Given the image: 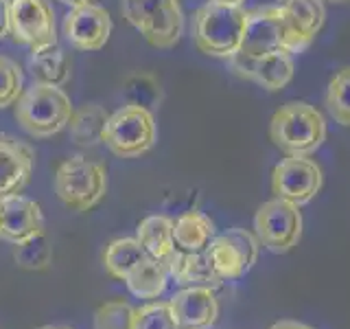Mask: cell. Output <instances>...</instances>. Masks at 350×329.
Here are the masks:
<instances>
[{
    "instance_id": "cell-16",
    "label": "cell",
    "mask_w": 350,
    "mask_h": 329,
    "mask_svg": "<svg viewBox=\"0 0 350 329\" xmlns=\"http://www.w3.org/2000/svg\"><path fill=\"white\" fill-rule=\"evenodd\" d=\"M169 303L180 329H211L219 316L215 290L206 285L182 288Z\"/></svg>"
},
{
    "instance_id": "cell-29",
    "label": "cell",
    "mask_w": 350,
    "mask_h": 329,
    "mask_svg": "<svg viewBox=\"0 0 350 329\" xmlns=\"http://www.w3.org/2000/svg\"><path fill=\"white\" fill-rule=\"evenodd\" d=\"M136 307L125 301L105 303L94 314V329H134Z\"/></svg>"
},
{
    "instance_id": "cell-1",
    "label": "cell",
    "mask_w": 350,
    "mask_h": 329,
    "mask_svg": "<svg viewBox=\"0 0 350 329\" xmlns=\"http://www.w3.org/2000/svg\"><path fill=\"white\" fill-rule=\"evenodd\" d=\"M75 106L62 86L33 82L14 103V117L33 138H49L68 127Z\"/></svg>"
},
{
    "instance_id": "cell-23",
    "label": "cell",
    "mask_w": 350,
    "mask_h": 329,
    "mask_svg": "<svg viewBox=\"0 0 350 329\" xmlns=\"http://www.w3.org/2000/svg\"><path fill=\"white\" fill-rule=\"evenodd\" d=\"M129 292L138 299H158L167 290L169 283V268L164 261H156L147 257L142 263L131 270V274L125 279Z\"/></svg>"
},
{
    "instance_id": "cell-26",
    "label": "cell",
    "mask_w": 350,
    "mask_h": 329,
    "mask_svg": "<svg viewBox=\"0 0 350 329\" xmlns=\"http://www.w3.org/2000/svg\"><path fill=\"white\" fill-rule=\"evenodd\" d=\"M326 110L339 125L350 127V66L339 71L328 84Z\"/></svg>"
},
{
    "instance_id": "cell-35",
    "label": "cell",
    "mask_w": 350,
    "mask_h": 329,
    "mask_svg": "<svg viewBox=\"0 0 350 329\" xmlns=\"http://www.w3.org/2000/svg\"><path fill=\"white\" fill-rule=\"evenodd\" d=\"M40 329H72V327H53V325H46V327H40Z\"/></svg>"
},
{
    "instance_id": "cell-3",
    "label": "cell",
    "mask_w": 350,
    "mask_h": 329,
    "mask_svg": "<svg viewBox=\"0 0 350 329\" xmlns=\"http://www.w3.org/2000/svg\"><path fill=\"white\" fill-rule=\"evenodd\" d=\"M247 11L243 7H221L208 3L197 9L193 36L204 55L232 60L239 55L245 36Z\"/></svg>"
},
{
    "instance_id": "cell-9",
    "label": "cell",
    "mask_w": 350,
    "mask_h": 329,
    "mask_svg": "<svg viewBox=\"0 0 350 329\" xmlns=\"http://www.w3.org/2000/svg\"><path fill=\"white\" fill-rule=\"evenodd\" d=\"M258 239L245 228H232L208 244L206 255L211 259L217 274L226 279H241L247 274L258 259Z\"/></svg>"
},
{
    "instance_id": "cell-33",
    "label": "cell",
    "mask_w": 350,
    "mask_h": 329,
    "mask_svg": "<svg viewBox=\"0 0 350 329\" xmlns=\"http://www.w3.org/2000/svg\"><path fill=\"white\" fill-rule=\"evenodd\" d=\"M215 5H221V7H243L245 0H211Z\"/></svg>"
},
{
    "instance_id": "cell-36",
    "label": "cell",
    "mask_w": 350,
    "mask_h": 329,
    "mask_svg": "<svg viewBox=\"0 0 350 329\" xmlns=\"http://www.w3.org/2000/svg\"><path fill=\"white\" fill-rule=\"evenodd\" d=\"M328 3H348V0H328Z\"/></svg>"
},
{
    "instance_id": "cell-25",
    "label": "cell",
    "mask_w": 350,
    "mask_h": 329,
    "mask_svg": "<svg viewBox=\"0 0 350 329\" xmlns=\"http://www.w3.org/2000/svg\"><path fill=\"white\" fill-rule=\"evenodd\" d=\"M120 95H123L127 106H138V108H145L153 112V110L162 103L164 90H162L160 80L153 73L134 71L123 80Z\"/></svg>"
},
{
    "instance_id": "cell-34",
    "label": "cell",
    "mask_w": 350,
    "mask_h": 329,
    "mask_svg": "<svg viewBox=\"0 0 350 329\" xmlns=\"http://www.w3.org/2000/svg\"><path fill=\"white\" fill-rule=\"evenodd\" d=\"M57 3H62L66 7H79V5H85V3H92V0H57Z\"/></svg>"
},
{
    "instance_id": "cell-5",
    "label": "cell",
    "mask_w": 350,
    "mask_h": 329,
    "mask_svg": "<svg viewBox=\"0 0 350 329\" xmlns=\"http://www.w3.org/2000/svg\"><path fill=\"white\" fill-rule=\"evenodd\" d=\"M123 16L151 47L173 49L184 33L180 0H123Z\"/></svg>"
},
{
    "instance_id": "cell-24",
    "label": "cell",
    "mask_w": 350,
    "mask_h": 329,
    "mask_svg": "<svg viewBox=\"0 0 350 329\" xmlns=\"http://www.w3.org/2000/svg\"><path fill=\"white\" fill-rule=\"evenodd\" d=\"M147 257L149 255L145 252V248L140 246V241L136 237H120V239H114L112 244L105 248L103 266L114 279L125 281L131 274V270Z\"/></svg>"
},
{
    "instance_id": "cell-13",
    "label": "cell",
    "mask_w": 350,
    "mask_h": 329,
    "mask_svg": "<svg viewBox=\"0 0 350 329\" xmlns=\"http://www.w3.org/2000/svg\"><path fill=\"white\" fill-rule=\"evenodd\" d=\"M42 206L31 197L14 193L0 197V239L9 244H22L44 233Z\"/></svg>"
},
{
    "instance_id": "cell-18",
    "label": "cell",
    "mask_w": 350,
    "mask_h": 329,
    "mask_svg": "<svg viewBox=\"0 0 350 329\" xmlns=\"http://www.w3.org/2000/svg\"><path fill=\"white\" fill-rule=\"evenodd\" d=\"M169 279H173L182 288H191V285H206V288H219L221 277L213 268L211 259H208L206 250L202 252H186L175 250L171 259L167 261Z\"/></svg>"
},
{
    "instance_id": "cell-14",
    "label": "cell",
    "mask_w": 350,
    "mask_h": 329,
    "mask_svg": "<svg viewBox=\"0 0 350 329\" xmlns=\"http://www.w3.org/2000/svg\"><path fill=\"white\" fill-rule=\"evenodd\" d=\"M276 5L280 7L284 22H287V51L293 55L309 49L324 27V0H276Z\"/></svg>"
},
{
    "instance_id": "cell-8",
    "label": "cell",
    "mask_w": 350,
    "mask_h": 329,
    "mask_svg": "<svg viewBox=\"0 0 350 329\" xmlns=\"http://www.w3.org/2000/svg\"><path fill=\"white\" fill-rule=\"evenodd\" d=\"M9 36L31 51L57 42L55 11L49 0H9Z\"/></svg>"
},
{
    "instance_id": "cell-11",
    "label": "cell",
    "mask_w": 350,
    "mask_h": 329,
    "mask_svg": "<svg viewBox=\"0 0 350 329\" xmlns=\"http://www.w3.org/2000/svg\"><path fill=\"white\" fill-rule=\"evenodd\" d=\"M287 22L278 5H265L247 11L245 36L241 44V55L245 58H260V55L287 51Z\"/></svg>"
},
{
    "instance_id": "cell-30",
    "label": "cell",
    "mask_w": 350,
    "mask_h": 329,
    "mask_svg": "<svg viewBox=\"0 0 350 329\" xmlns=\"http://www.w3.org/2000/svg\"><path fill=\"white\" fill-rule=\"evenodd\" d=\"M14 257L18 261V266L22 268H29V270H40V268H46L49 261H51V246L46 237L38 235V237H31L22 244H16L14 248Z\"/></svg>"
},
{
    "instance_id": "cell-17",
    "label": "cell",
    "mask_w": 350,
    "mask_h": 329,
    "mask_svg": "<svg viewBox=\"0 0 350 329\" xmlns=\"http://www.w3.org/2000/svg\"><path fill=\"white\" fill-rule=\"evenodd\" d=\"M36 154L16 136L0 134V197L20 193L31 180Z\"/></svg>"
},
{
    "instance_id": "cell-7",
    "label": "cell",
    "mask_w": 350,
    "mask_h": 329,
    "mask_svg": "<svg viewBox=\"0 0 350 329\" xmlns=\"http://www.w3.org/2000/svg\"><path fill=\"white\" fill-rule=\"evenodd\" d=\"M254 230L260 246L282 255L298 246L302 237V213L300 206L282 197H273L258 206L254 215Z\"/></svg>"
},
{
    "instance_id": "cell-4",
    "label": "cell",
    "mask_w": 350,
    "mask_h": 329,
    "mask_svg": "<svg viewBox=\"0 0 350 329\" xmlns=\"http://www.w3.org/2000/svg\"><path fill=\"white\" fill-rule=\"evenodd\" d=\"M55 193L72 211H90L107 193L105 164L85 156H70L55 171Z\"/></svg>"
},
{
    "instance_id": "cell-28",
    "label": "cell",
    "mask_w": 350,
    "mask_h": 329,
    "mask_svg": "<svg viewBox=\"0 0 350 329\" xmlns=\"http://www.w3.org/2000/svg\"><path fill=\"white\" fill-rule=\"evenodd\" d=\"M134 329H180L171 303H149L136 307L134 314Z\"/></svg>"
},
{
    "instance_id": "cell-32",
    "label": "cell",
    "mask_w": 350,
    "mask_h": 329,
    "mask_svg": "<svg viewBox=\"0 0 350 329\" xmlns=\"http://www.w3.org/2000/svg\"><path fill=\"white\" fill-rule=\"evenodd\" d=\"M269 329H315L311 325H304V323H298V321H280L276 325H271Z\"/></svg>"
},
{
    "instance_id": "cell-10",
    "label": "cell",
    "mask_w": 350,
    "mask_h": 329,
    "mask_svg": "<svg viewBox=\"0 0 350 329\" xmlns=\"http://www.w3.org/2000/svg\"><path fill=\"white\" fill-rule=\"evenodd\" d=\"M324 184L322 167L306 156L282 158L271 171V191L293 204H309Z\"/></svg>"
},
{
    "instance_id": "cell-27",
    "label": "cell",
    "mask_w": 350,
    "mask_h": 329,
    "mask_svg": "<svg viewBox=\"0 0 350 329\" xmlns=\"http://www.w3.org/2000/svg\"><path fill=\"white\" fill-rule=\"evenodd\" d=\"M25 93V75L14 62L0 55V110L14 106L20 95Z\"/></svg>"
},
{
    "instance_id": "cell-6",
    "label": "cell",
    "mask_w": 350,
    "mask_h": 329,
    "mask_svg": "<svg viewBox=\"0 0 350 329\" xmlns=\"http://www.w3.org/2000/svg\"><path fill=\"white\" fill-rule=\"evenodd\" d=\"M158 141V127L151 110L138 106H123L109 114L103 143L120 158H138L153 149Z\"/></svg>"
},
{
    "instance_id": "cell-21",
    "label": "cell",
    "mask_w": 350,
    "mask_h": 329,
    "mask_svg": "<svg viewBox=\"0 0 350 329\" xmlns=\"http://www.w3.org/2000/svg\"><path fill=\"white\" fill-rule=\"evenodd\" d=\"M175 246L186 252H202L215 239V222L202 211H189L173 222Z\"/></svg>"
},
{
    "instance_id": "cell-31",
    "label": "cell",
    "mask_w": 350,
    "mask_h": 329,
    "mask_svg": "<svg viewBox=\"0 0 350 329\" xmlns=\"http://www.w3.org/2000/svg\"><path fill=\"white\" fill-rule=\"evenodd\" d=\"M9 33V0H0V40Z\"/></svg>"
},
{
    "instance_id": "cell-22",
    "label": "cell",
    "mask_w": 350,
    "mask_h": 329,
    "mask_svg": "<svg viewBox=\"0 0 350 329\" xmlns=\"http://www.w3.org/2000/svg\"><path fill=\"white\" fill-rule=\"evenodd\" d=\"M109 121V112L98 103H85L79 110H75L70 117V136L77 145L92 147L103 143L105 125Z\"/></svg>"
},
{
    "instance_id": "cell-2",
    "label": "cell",
    "mask_w": 350,
    "mask_h": 329,
    "mask_svg": "<svg viewBox=\"0 0 350 329\" xmlns=\"http://www.w3.org/2000/svg\"><path fill=\"white\" fill-rule=\"evenodd\" d=\"M269 138L287 156H309L326 138V119L311 103L289 101L273 112Z\"/></svg>"
},
{
    "instance_id": "cell-19",
    "label": "cell",
    "mask_w": 350,
    "mask_h": 329,
    "mask_svg": "<svg viewBox=\"0 0 350 329\" xmlns=\"http://www.w3.org/2000/svg\"><path fill=\"white\" fill-rule=\"evenodd\" d=\"M29 71L33 75V82L38 84L66 86L70 80V58L57 42L46 44V47L31 51Z\"/></svg>"
},
{
    "instance_id": "cell-12",
    "label": "cell",
    "mask_w": 350,
    "mask_h": 329,
    "mask_svg": "<svg viewBox=\"0 0 350 329\" xmlns=\"http://www.w3.org/2000/svg\"><path fill=\"white\" fill-rule=\"evenodd\" d=\"M112 36V18L94 3L70 7L64 18V38L77 51H101Z\"/></svg>"
},
{
    "instance_id": "cell-15",
    "label": "cell",
    "mask_w": 350,
    "mask_h": 329,
    "mask_svg": "<svg viewBox=\"0 0 350 329\" xmlns=\"http://www.w3.org/2000/svg\"><path fill=\"white\" fill-rule=\"evenodd\" d=\"M230 62L241 77H247L269 93H278L282 88H287L295 71L293 55L289 51L267 53L260 55V58H245V55L239 53Z\"/></svg>"
},
{
    "instance_id": "cell-20",
    "label": "cell",
    "mask_w": 350,
    "mask_h": 329,
    "mask_svg": "<svg viewBox=\"0 0 350 329\" xmlns=\"http://www.w3.org/2000/svg\"><path fill=\"white\" fill-rule=\"evenodd\" d=\"M136 239L151 259L167 263L175 252L173 219H169L167 215L145 217L136 228Z\"/></svg>"
}]
</instances>
